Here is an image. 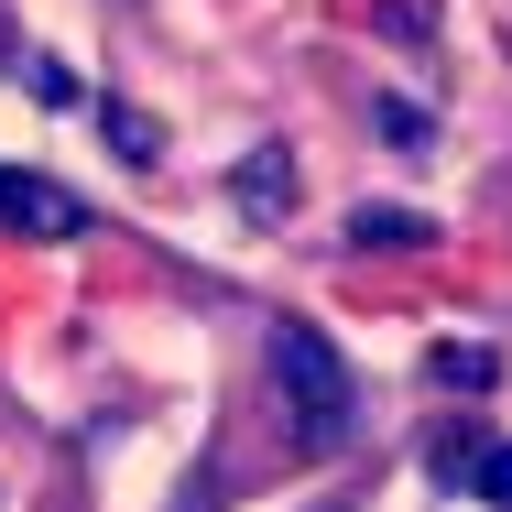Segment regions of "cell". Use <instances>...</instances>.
<instances>
[{
    "label": "cell",
    "mask_w": 512,
    "mask_h": 512,
    "mask_svg": "<svg viewBox=\"0 0 512 512\" xmlns=\"http://www.w3.org/2000/svg\"><path fill=\"white\" fill-rule=\"evenodd\" d=\"M273 404H284V425H295V447L306 458H338L349 447V425H360V382H349V360L327 349V327H306V316H273Z\"/></svg>",
    "instance_id": "6da1fadb"
},
{
    "label": "cell",
    "mask_w": 512,
    "mask_h": 512,
    "mask_svg": "<svg viewBox=\"0 0 512 512\" xmlns=\"http://www.w3.org/2000/svg\"><path fill=\"white\" fill-rule=\"evenodd\" d=\"M0 229H22V240H77V229H88V197H66L55 175H11V164H0Z\"/></svg>",
    "instance_id": "7a4b0ae2"
},
{
    "label": "cell",
    "mask_w": 512,
    "mask_h": 512,
    "mask_svg": "<svg viewBox=\"0 0 512 512\" xmlns=\"http://www.w3.org/2000/svg\"><path fill=\"white\" fill-rule=\"evenodd\" d=\"M436 480L447 491H480L491 512H512V436H447L436 447Z\"/></svg>",
    "instance_id": "3957f363"
},
{
    "label": "cell",
    "mask_w": 512,
    "mask_h": 512,
    "mask_svg": "<svg viewBox=\"0 0 512 512\" xmlns=\"http://www.w3.org/2000/svg\"><path fill=\"white\" fill-rule=\"evenodd\" d=\"M229 197L251 207V218H284V207H295V153H284V142H262V153H240V175H229Z\"/></svg>",
    "instance_id": "277c9868"
},
{
    "label": "cell",
    "mask_w": 512,
    "mask_h": 512,
    "mask_svg": "<svg viewBox=\"0 0 512 512\" xmlns=\"http://www.w3.org/2000/svg\"><path fill=\"white\" fill-rule=\"evenodd\" d=\"M425 382H436V393H491V382H502V349H491V338H447V349L425 360Z\"/></svg>",
    "instance_id": "5b68a950"
},
{
    "label": "cell",
    "mask_w": 512,
    "mask_h": 512,
    "mask_svg": "<svg viewBox=\"0 0 512 512\" xmlns=\"http://www.w3.org/2000/svg\"><path fill=\"white\" fill-rule=\"evenodd\" d=\"M349 240H360V251H425L436 229H425V218H404V207H360V218H349Z\"/></svg>",
    "instance_id": "8992f818"
},
{
    "label": "cell",
    "mask_w": 512,
    "mask_h": 512,
    "mask_svg": "<svg viewBox=\"0 0 512 512\" xmlns=\"http://www.w3.org/2000/svg\"><path fill=\"white\" fill-rule=\"evenodd\" d=\"M99 131H109V142H120V164H153V153H164V131H153L142 109H120V99L99 109Z\"/></svg>",
    "instance_id": "52a82bcc"
},
{
    "label": "cell",
    "mask_w": 512,
    "mask_h": 512,
    "mask_svg": "<svg viewBox=\"0 0 512 512\" xmlns=\"http://www.w3.org/2000/svg\"><path fill=\"white\" fill-rule=\"evenodd\" d=\"M382 131H393V142L414 153V142H425V109H414V99H382Z\"/></svg>",
    "instance_id": "ba28073f"
}]
</instances>
